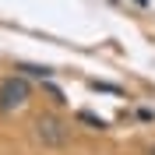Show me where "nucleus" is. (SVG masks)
Returning a JSON list of instances; mask_svg holds the SVG:
<instances>
[{"label": "nucleus", "mask_w": 155, "mask_h": 155, "mask_svg": "<svg viewBox=\"0 0 155 155\" xmlns=\"http://www.w3.org/2000/svg\"><path fill=\"white\" fill-rule=\"evenodd\" d=\"M32 137H35V145H42V148H67V141H71V124L64 120V116H57V113H39L35 116V124H32Z\"/></svg>", "instance_id": "nucleus-1"}, {"label": "nucleus", "mask_w": 155, "mask_h": 155, "mask_svg": "<svg viewBox=\"0 0 155 155\" xmlns=\"http://www.w3.org/2000/svg\"><path fill=\"white\" fill-rule=\"evenodd\" d=\"M18 71H25V74H39V78H46V74H49V67H28V64H21Z\"/></svg>", "instance_id": "nucleus-3"}, {"label": "nucleus", "mask_w": 155, "mask_h": 155, "mask_svg": "<svg viewBox=\"0 0 155 155\" xmlns=\"http://www.w3.org/2000/svg\"><path fill=\"white\" fill-rule=\"evenodd\" d=\"M28 99H32V85L25 74H7L0 81V116H11L18 109H25Z\"/></svg>", "instance_id": "nucleus-2"}, {"label": "nucleus", "mask_w": 155, "mask_h": 155, "mask_svg": "<svg viewBox=\"0 0 155 155\" xmlns=\"http://www.w3.org/2000/svg\"><path fill=\"white\" fill-rule=\"evenodd\" d=\"M148 155H155V145H148Z\"/></svg>", "instance_id": "nucleus-4"}]
</instances>
